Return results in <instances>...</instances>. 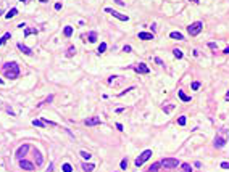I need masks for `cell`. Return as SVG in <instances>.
Returning <instances> with one entry per match:
<instances>
[{
	"instance_id": "34",
	"label": "cell",
	"mask_w": 229,
	"mask_h": 172,
	"mask_svg": "<svg viewBox=\"0 0 229 172\" xmlns=\"http://www.w3.org/2000/svg\"><path fill=\"white\" fill-rule=\"evenodd\" d=\"M36 156H37V164H42V156L39 151H36Z\"/></svg>"
},
{
	"instance_id": "27",
	"label": "cell",
	"mask_w": 229,
	"mask_h": 172,
	"mask_svg": "<svg viewBox=\"0 0 229 172\" xmlns=\"http://www.w3.org/2000/svg\"><path fill=\"white\" fill-rule=\"evenodd\" d=\"M174 109V105H166V106H163V111L166 113V114H168V113H171Z\"/></svg>"
},
{
	"instance_id": "3",
	"label": "cell",
	"mask_w": 229,
	"mask_h": 172,
	"mask_svg": "<svg viewBox=\"0 0 229 172\" xmlns=\"http://www.w3.org/2000/svg\"><path fill=\"white\" fill-rule=\"evenodd\" d=\"M202 29H203V23L202 21H195V23H192V24L187 27V32H189V35H197V34H200Z\"/></svg>"
},
{
	"instance_id": "46",
	"label": "cell",
	"mask_w": 229,
	"mask_h": 172,
	"mask_svg": "<svg viewBox=\"0 0 229 172\" xmlns=\"http://www.w3.org/2000/svg\"><path fill=\"white\" fill-rule=\"evenodd\" d=\"M20 2H23V3H26V2H28V0H20Z\"/></svg>"
},
{
	"instance_id": "26",
	"label": "cell",
	"mask_w": 229,
	"mask_h": 172,
	"mask_svg": "<svg viewBox=\"0 0 229 172\" xmlns=\"http://www.w3.org/2000/svg\"><path fill=\"white\" fill-rule=\"evenodd\" d=\"M52 100H53V95H50L49 98H45V100H44V102H42V103H37V108H39V106H42V105H47V103H50Z\"/></svg>"
},
{
	"instance_id": "20",
	"label": "cell",
	"mask_w": 229,
	"mask_h": 172,
	"mask_svg": "<svg viewBox=\"0 0 229 172\" xmlns=\"http://www.w3.org/2000/svg\"><path fill=\"white\" fill-rule=\"evenodd\" d=\"M32 126H36V127H45L47 124L42 121V119H40V121H39V119H34V121H32Z\"/></svg>"
},
{
	"instance_id": "41",
	"label": "cell",
	"mask_w": 229,
	"mask_h": 172,
	"mask_svg": "<svg viewBox=\"0 0 229 172\" xmlns=\"http://www.w3.org/2000/svg\"><path fill=\"white\" fill-rule=\"evenodd\" d=\"M55 10H61V3H60V2L55 3Z\"/></svg>"
},
{
	"instance_id": "18",
	"label": "cell",
	"mask_w": 229,
	"mask_h": 172,
	"mask_svg": "<svg viewBox=\"0 0 229 172\" xmlns=\"http://www.w3.org/2000/svg\"><path fill=\"white\" fill-rule=\"evenodd\" d=\"M173 55L176 56L178 60H181V58L184 56V53H182V50H179V48H174V50H173Z\"/></svg>"
},
{
	"instance_id": "8",
	"label": "cell",
	"mask_w": 229,
	"mask_h": 172,
	"mask_svg": "<svg viewBox=\"0 0 229 172\" xmlns=\"http://www.w3.org/2000/svg\"><path fill=\"white\" fill-rule=\"evenodd\" d=\"M29 151V145H23L18 148V151H16V159H23L26 156V153Z\"/></svg>"
},
{
	"instance_id": "21",
	"label": "cell",
	"mask_w": 229,
	"mask_h": 172,
	"mask_svg": "<svg viewBox=\"0 0 229 172\" xmlns=\"http://www.w3.org/2000/svg\"><path fill=\"white\" fill-rule=\"evenodd\" d=\"M10 37H11V34H10V32H5V34H3V37L0 39V47H2V45H3L5 42H7V40H8Z\"/></svg>"
},
{
	"instance_id": "22",
	"label": "cell",
	"mask_w": 229,
	"mask_h": 172,
	"mask_svg": "<svg viewBox=\"0 0 229 172\" xmlns=\"http://www.w3.org/2000/svg\"><path fill=\"white\" fill-rule=\"evenodd\" d=\"M160 166H161L160 163H153V164H152V167H150V169H148L147 172H158V169H160Z\"/></svg>"
},
{
	"instance_id": "37",
	"label": "cell",
	"mask_w": 229,
	"mask_h": 172,
	"mask_svg": "<svg viewBox=\"0 0 229 172\" xmlns=\"http://www.w3.org/2000/svg\"><path fill=\"white\" fill-rule=\"evenodd\" d=\"M208 47H210V48H213V50H215V48H216V47H218V45H216L215 42H210V44H208Z\"/></svg>"
},
{
	"instance_id": "14",
	"label": "cell",
	"mask_w": 229,
	"mask_h": 172,
	"mask_svg": "<svg viewBox=\"0 0 229 172\" xmlns=\"http://www.w3.org/2000/svg\"><path fill=\"white\" fill-rule=\"evenodd\" d=\"M178 95H179V98L182 100V102H186V103L190 102V97H189V95H186V93H184V90H178Z\"/></svg>"
},
{
	"instance_id": "39",
	"label": "cell",
	"mask_w": 229,
	"mask_h": 172,
	"mask_svg": "<svg viewBox=\"0 0 229 172\" xmlns=\"http://www.w3.org/2000/svg\"><path fill=\"white\" fill-rule=\"evenodd\" d=\"M155 63H156V64H160V66H163V61H161L160 58H155Z\"/></svg>"
},
{
	"instance_id": "4",
	"label": "cell",
	"mask_w": 229,
	"mask_h": 172,
	"mask_svg": "<svg viewBox=\"0 0 229 172\" xmlns=\"http://www.w3.org/2000/svg\"><path fill=\"white\" fill-rule=\"evenodd\" d=\"M160 164L163 166V167L173 169V167H178V166H179V161H178V159H174V158H165V159H161Z\"/></svg>"
},
{
	"instance_id": "5",
	"label": "cell",
	"mask_w": 229,
	"mask_h": 172,
	"mask_svg": "<svg viewBox=\"0 0 229 172\" xmlns=\"http://www.w3.org/2000/svg\"><path fill=\"white\" fill-rule=\"evenodd\" d=\"M105 11H107V13H110L111 16L118 18L119 21H128V19H129V16H126V15H121V13H118V11H116V10H113V8H105Z\"/></svg>"
},
{
	"instance_id": "1",
	"label": "cell",
	"mask_w": 229,
	"mask_h": 172,
	"mask_svg": "<svg viewBox=\"0 0 229 172\" xmlns=\"http://www.w3.org/2000/svg\"><path fill=\"white\" fill-rule=\"evenodd\" d=\"M3 74L8 79H16L20 76V66H18V63H15V61L5 63L3 64Z\"/></svg>"
},
{
	"instance_id": "10",
	"label": "cell",
	"mask_w": 229,
	"mask_h": 172,
	"mask_svg": "<svg viewBox=\"0 0 229 172\" xmlns=\"http://www.w3.org/2000/svg\"><path fill=\"white\" fill-rule=\"evenodd\" d=\"M224 145H226V138L221 137V135H216V138H215V146H216V148H223Z\"/></svg>"
},
{
	"instance_id": "16",
	"label": "cell",
	"mask_w": 229,
	"mask_h": 172,
	"mask_svg": "<svg viewBox=\"0 0 229 172\" xmlns=\"http://www.w3.org/2000/svg\"><path fill=\"white\" fill-rule=\"evenodd\" d=\"M63 34H65V37H71V35H73V27L71 26H65Z\"/></svg>"
},
{
	"instance_id": "9",
	"label": "cell",
	"mask_w": 229,
	"mask_h": 172,
	"mask_svg": "<svg viewBox=\"0 0 229 172\" xmlns=\"http://www.w3.org/2000/svg\"><path fill=\"white\" fill-rule=\"evenodd\" d=\"M134 71H136V73H139V74H148L150 73V69H148V66H147L145 63H139L134 68Z\"/></svg>"
},
{
	"instance_id": "2",
	"label": "cell",
	"mask_w": 229,
	"mask_h": 172,
	"mask_svg": "<svg viewBox=\"0 0 229 172\" xmlns=\"http://www.w3.org/2000/svg\"><path fill=\"white\" fill-rule=\"evenodd\" d=\"M150 156H152V150H145L142 153V155H139L136 158V161H134V164L137 166V167H140V166L144 164V163H147L148 159H150Z\"/></svg>"
},
{
	"instance_id": "38",
	"label": "cell",
	"mask_w": 229,
	"mask_h": 172,
	"mask_svg": "<svg viewBox=\"0 0 229 172\" xmlns=\"http://www.w3.org/2000/svg\"><path fill=\"white\" fill-rule=\"evenodd\" d=\"M221 167L223 169H229V163H221Z\"/></svg>"
},
{
	"instance_id": "13",
	"label": "cell",
	"mask_w": 229,
	"mask_h": 172,
	"mask_svg": "<svg viewBox=\"0 0 229 172\" xmlns=\"http://www.w3.org/2000/svg\"><path fill=\"white\" fill-rule=\"evenodd\" d=\"M82 169H84V172H92L95 169V164H92V163H82Z\"/></svg>"
},
{
	"instance_id": "12",
	"label": "cell",
	"mask_w": 229,
	"mask_h": 172,
	"mask_svg": "<svg viewBox=\"0 0 229 172\" xmlns=\"http://www.w3.org/2000/svg\"><path fill=\"white\" fill-rule=\"evenodd\" d=\"M18 48H20L23 53H24V55H32V50L31 48H29V47H26V45H23L21 42L20 44H18Z\"/></svg>"
},
{
	"instance_id": "11",
	"label": "cell",
	"mask_w": 229,
	"mask_h": 172,
	"mask_svg": "<svg viewBox=\"0 0 229 172\" xmlns=\"http://www.w3.org/2000/svg\"><path fill=\"white\" fill-rule=\"evenodd\" d=\"M139 39H142V40H152L155 37H153L152 32H139Z\"/></svg>"
},
{
	"instance_id": "36",
	"label": "cell",
	"mask_w": 229,
	"mask_h": 172,
	"mask_svg": "<svg viewBox=\"0 0 229 172\" xmlns=\"http://www.w3.org/2000/svg\"><path fill=\"white\" fill-rule=\"evenodd\" d=\"M45 172H53V163H50V164H49V169H47Z\"/></svg>"
},
{
	"instance_id": "31",
	"label": "cell",
	"mask_w": 229,
	"mask_h": 172,
	"mask_svg": "<svg viewBox=\"0 0 229 172\" xmlns=\"http://www.w3.org/2000/svg\"><path fill=\"white\" fill-rule=\"evenodd\" d=\"M186 121H187V119H186V116H181L179 119H178V124H179V126H184Z\"/></svg>"
},
{
	"instance_id": "43",
	"label": "cell",
	"mask_w": 229,
	"mask_h": 172,
	"mask_svg": "<svg viewBox=\"0 0 229 172\" xmlns=\"http://www.w3.org/2000/svg\"><path fill=\"white\" fill-rule=\"evenodd\" d=\"M190 2H192V3H198V0H190Z\"/></svg>"
},
{
	"instance_id": "33",
	"label": "cell",
	"mask_w": 229,
	"mask_h": 172,
	"mask_svg": "<svg viewBox=\"0 0 229 172\" xmlns=\"http://www.w3.org/2000/svg\"><path fill=\"white\" fill-rule=\"evenodd\" d=\"M126 167H128V159H123V161H121V169L126 170Z\"/></svg>"
},
{
	"instance_id": "42",
	"label": "cell",
	"mask_w": 229,
	"mask_h": 172,
	"mask_svg": "<svg viewBox=\"0 0 229 172\" xmlns=\"http://www.w3.org/2000/svg\"><path fill=\"white\" fill-rule=\"evenodd\" d=\"M224 53H229V47H226V48H224Z\"/></svg>"
},
{
	"instance_id": "15",
	"label": "cell",
	"mask_w": 229,
	"mask_h": 172,
	"mask_svg": "<svg viewBox=\"0 0 229 172\" xmlns=\"http://www.w3.org/2000/svg\"><path fill=\"white\" fill-rule=\"evenodd\" d=\"M170 37H171V39H174V40H184V35L181 34V32H176V31L171 32V34H170Z\"/></svg>"
},
{
	"instance_id": "45",
	"label": "cell",
	"mask_w": 229,
	"mask_h": 172,
	"mask_svg": "<svg viewBox=\"0 0 229 172\" xmlns=\"http://www.w3.org/2000/svg\"><path fill=\"white\" fill-rule=\"evenodd\" d=\"M40 2H42V3H45V2H49V0H40Z\"/></svg>"
},
{
	"instance_id": "24",
	"label": "cell",
	"mask_w": 229,
	"mask_h": 172,
	"mask_svg": "<svg viewBox=\"0 0 229 172\" xmlns=\"http://www.w3.org/2000/svg\"><path fill=\"white\" fill-rule=\"evenodd\" d=\"M181 167H182V172H192V167H190V164H187V163L181 164Z\"/></svg>"
},
{
	"instance_id": "30",
	"label": "cell",
	"mask_w": 229,
	"mask_h": 172,
	"mask_svg": "<svg viewBox=\"0 0 229 172\" xmlns=\"http://www.w3.org/2000/svg\"><path fill=\"white\" fill-rule=\"evenodd\" d=\"M105 50H107V44H105V42H102V44L99 45V53H103Z\"/></svg>"
},
{
	"instance_id": "40",
	"label": "cell",
	"mask_w": 229,
	"mask_h": 172,
	"mask_svg": "<svg viewBox=\"0 0 229 172\" xmlns=\"http://www.w3.org/2000/svg\"><path fill=\"white\" fill-rule=\"evenodd\" d=\"M116 129L119 130V132H123V130H124V129H123V126H121V124H119V122L116 124Z\"/></svg>"
},
{
	"instance_id": "7",
	"label": "cell",
	"mask_w": 229,
	"mask_h": 172,
	"mask_svg": "<svg viewBox=\"0 0 229 172\" xmlns=\"http://www.w3.org/2000/svg\"><path fill=\"white\" fill-rule=\"evenodd\" d=\"M102 121H100V117L99 116H92V117H89V119H86L84 121V124L86 126H89V127H94V126H99Z\"/></svg>"
},
{
	"instance_id": "44",
	"label": "cell",
	"mask_w": 229,
	"mask_h": 172,
	"mask_svg": "<svg viewBox=\"0 0 229 172\" xmlns=\"http://www.w3.org/2000/svg\"><path fill=\"white\" fill-rule=\"evenodd\" d=\"M0 85H3V79L2 77H0Z\"/></svg>"
},
{
	"instance_id": "19",
	"label": "cell",
	"mask_w": 229,
	"mask_h": 172,
	"mask_svg": "<svg viewBox=\"0 0 229 172\" xmlns=\"http://www.w3.org/2000/svg\"><path fill=\"white\" fill-rule=\"evenodd\" d=\"M31 34H37V29H31V27H24V37H28V35H31Z\"/></svg>"
},
{
	"instance_id": "28",
	"label": "cell",
	"mask_w": 229,
	"mask_h": 172,
	"mask_svg": "<svg viewBox=\"0 0 229 172\" xmlns=\"http://www.w3.org/2000/svg\"><path fill=\"white\" fill-rule=\"evenodd\" d=\"M74 53H76V48H74V47H69L68 52H66V56H73Z\"/></svg>"
},
{
	"instance_id": "35",
	"label": "cell",
	"mask_w": 229,
	"mask_h": 172,
	"mask_svg": "<svg viewBox=\"0 0 229 172\" xmlns=\"http://www.w3.org/2000/svg\"><path fill=\"white\" fill-rule=\"evenodd\" d=\"M123 52L129 53V52H131V45H124V47H123Z\"/></svg>"
},
{
	"instance_id": "29",
	"label": "cell",
	"mask_w": 229,
	"mask_h": 172,
	"mask_svg": "<svg viewBox=\"0 0 229 172\" xmlns=\"http://www.w3.org/2000/svg\"><path fill=\"white\" fill-rule=\"evenodd\" d=\"M79 155L82 156V159H90V156H92V155H90V153H87V151H81Z\"/></svg>"
},
{
	"instance_id": "6",
	"label": "cell",
	"mask_w": 229,
	"mask_h": 172,
	"mask_svg": "<svg viewBox=\"0 0 229 172\" xmlns=\"http://www.w3.org/2000/svg\"><path fill=\"white\" fill-rule=\"evenodd\" d=\"M20 167L21 169H24V170H34L36 169V166L31 163V161H28V159H20Z\"/></svg>"
},
{
	"instance_id": "47",
	"label": "cell",
	"mask_w": 229,
	"mask_h": 172,
	"mask_svg": "<svg viewBox=\"0 0 229 172\" xmlns=\"http://www.w3.org/2000/svg\"><path fill=\"white\" fill-rule=\"evenodd\" d=\"M2 15H3V11H2V10H0V16H2Z\"/></svg>"
},
{
	"instance_id": "25",
	"label": "cell",
	"mask_w": 229,
	"mask_h": 172,
	"mask_svg": "<svg viewBox=\"0 0 229 172\" xmlns=\"http://www.w3.org/2000/svg\"><path fill=\"white\" fill-rule=\"evenodd\" d=\"M63 172H73V167H71V164L65 163V164H63Z\"/></svg>"
},
{
	"instance_id": "23",
	"label": "cell",
	"mask_w": 229,
	"mask_h": 172,
	"mask_svg": "<svg viewBox=\"0 0 229 172\" xmlns=\"http://www.w3.org/2000/svg\"><path fill=\"white\" fill-rule=\"evenodd\" d=\"M97 40V32L95 31H90L89 32V42H95Z\"/></svg>"
},
{
	"instance_id": "32",
	"label": "cell",
	"mask_w": 229,
	"mask_h": 172,
	"mask_svg": "<svg viewBox=\"0 0 229 172\" xmlns=\"http://www.w3.org/2000/svg\"><path fill=\"white\" fill-rule=\"evenodd\" d=\"M198 88H200V82H192V90H198Z\"/></svg>"
},
{
	"instance_id": "17",
	"label": "cell",
	"mask_w": 229,
	"mask_h": 172,
	"mask_svg": "<svg viewBox=\"0 0 229 172\" xmlns=\"http://www.w3.org/2000/svg\"><path fill=\"white\" fill-rule=\"evenodd\" d=\"M18 15V10L16 8H11L8 13H5V18H7V19H10V18H13V16H16Z\"/></svg>"
}]
</instances>
